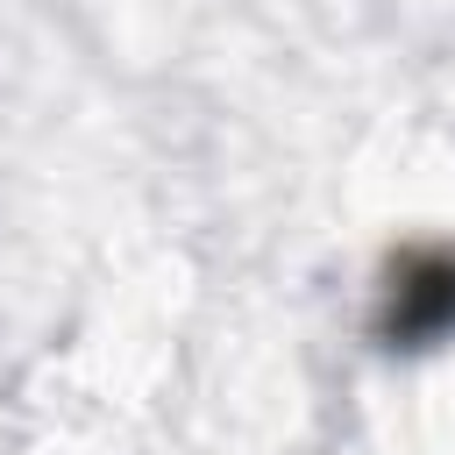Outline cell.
Listing matches in <instances>:
<instances>
[{
	"label": "cell",
	"instance_id": "cell-1",
	"mask_svg": "<svg viewBox=\"0 0 455 455\" xmlns=\"http://www.w3.org/2000/svg\"><path fill=\"white\" fill-rule=\"evenodd\" d=\"M455 327V256H405L391 270V306L384 334L391 341H427Z\"/></svg>",
	"mask_w": 455,
	"mask_h": 455
}]
</instances>
